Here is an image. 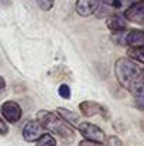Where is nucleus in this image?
I'll use <instances>...</instances> for the list:
<instances>
[{"instance_id":"16","label":"nucleus","mask_w":144,"mask_h":146,"mask_svg":"<svg viewBox=\"0 0 144 146\" xmlns=\"http://www.w3.org/2000/svg\"><path fill=\"white\" fill-rule=\"evenodd\" d=\"M106 146H123V142L117 136H110V138H107Z\"/></svg>"},{"instance_id":"2","label":"nucleus","mask_w":144,"mask_h":146,"mask_svg":"<svg viewBox=\"0 0 144 146\" xmlns=\"http://www.w3.org/2000/svg\"><path fill=\"white\" fill-rule=\"evenodd\" d=\"M37 121L51 135H57L65 142H72L74 138H75L74 128L55 112L41 109L37 113Z\"/></svg>"},{"instance_id":"13","label":"nucleus","mask_w":144,"mask_h":146,"mask_svg":"<svg viewBox=\"0 0 144 146\" xmlns=\"http://www.w3.org/2000/svg\"><path fill=\"white\" fill-rule=\"evenodd\" d=\"M36 146H57V141L51 133H44L37 142Z\"/></svg>"},{"instance_id":"4","label":"nucleus","mask_w":144,"mask_h":146,"mask_svg":"<svg viewBox=\"0 0 144 146\" xmlns=\"http://www.w3.org/2000/svg\"><path fill=\"white\" fill-rule=\"evenodd\" d=\"M0 112H1V118L9 123H17L21 119V115H23L21 106L16 101L3 102V105L0 108Z\"/></svg>"},{"instance_id":"7","label":"nucleus","mask_w":144,"mask_h":146,"mask_svg":"<svg viewBox=\"0 0 144 146\" xmlns=\"http://www.w3.org/2000/svg\"><path fill=\"white\" fill-rule=\"evenodd\" d=\"M100 4H102V0H78L76 1V13L81 17H89L97 11Z\"/></svg>"},{"instance_id":"1","label":"nucleus","mask_w":144,"mask_h":146,"mask_svg":"<svg viewBox=\"0 0 144 146\" xmlns=\"http://www.w3.org/2000/svg\"><path fill=\"white\" fill-rule=\"evenodd\" d=\"M114 75L119 84L133 97L144 98V68L134 60L122 57L114 62Z\"/></svg>"},{"instance_id":"3","label":"nucleus","mask_w":144,"mask_h":146,"mask_svg":"<svg viewBox=\"0 0 144 146\" xmlns=\"http://www.w3.org/2000/svg\"><path fill=\"white\" fill-rule=\"evenodd\" d=\"M78 131L81 132V135L86 139V141H92V142H97V143H103L106 136L105 132L95 123L91 122H79V125L76 126Z\"/></svg>"},{"instance_id":"12","label":"nucleus","mask_w":144,"mask_h":146,"mask_svg":"<svg viewBox=\"0 0 144 146\" xmlns=\"http://www.w3.org/2000/svg\"><path fill=\"white\" fill-rule=\"evenodd\" d=\"M127 54H129V58L134 60L136 62L144 64V47H141V48H130Z\"/></svg>"},{"instance_id":"17","label":"nucleus","mask_w":144,"mask_h":146,"mask_svg":"<svg viewBox=\"0 0 144 146\" xmlns=\"http://www.w3.org/2000/svg\"><path fill=\"white\" fill-rule=\"evenodd\" d=\"M9 133V125H7V122L0 116V135H7Z\"/></svg>"},{"instance_id":"15","label":"nucleus","mask_w":144,"mask_h":146,"mask_svg":"<svg viewBox=\"0 0 144 146\" xmlns=\"http://www.w3.org/2000/svg\"><path fill=\"white\" fill-rule=\"evenodd\" d=\"M37 4L40 6L41 10L49 11V10L54 7V0H37Z\"/></svg>"},{"instance_id":"11","label":"nucleus","mask_w":144,"mask_h":146,"mask_svg":"<svg viewBox=\"0 0 144 146\" xmlns=\"http://www.w3.org/2000/svg\"><path fill=\"white\" fill-rule=\"evenodd\" d=\"M57 113L64 119V121H66L71 126H74V125H79V116L75 113V112H72L71 109H66V108H58L57 109Z\"/></svg>"},{"instance_id":"5","label":"nucleus","mask_w":144,"mask_h":146,"mask_svg":"<svg viewBox=\"0 0 144 146\" xmlns=\"http://www.w3.org/2000/svg\"><path fill=\"white\" fill-rule=\"evenodd\" d=\"M44 128L41 126V123L37 119L28 121L26 122L24 128H23V138L26 142H37L44 133H43Z\"/></svg>"},{"instance_id":"14","label":"nucleus","mask_w":144,"mask_h":146,"mask_svg":"<svg viewBox=\"0 0 144 146\" xmlns=\"http://www.w3.org/2000/svg\"><path fill=\"white\" fill-rule=\"evenodd\" d=\"M58 94H59V97L64 98V99H69L71 98V88L66 84H62L58 88Z\"/></svg>"},{"instance_id":"9","label":"nucleus","mask_w":144,"mask_h":146,"mask_svg":"<svg viewBox=\"0 0 144 146\" xmlns=\"http://www.w3.org/2000/svg\"><path fill=\"white\" fill-rule=\"evenodd\" d=\"M126 46L130 48H141L144 47V31L143 30H130L126 34Z\"/></svg>"},{"instance_id":"10","label":"nucleus","mask_w":144,"mask_h":146,"mask_svg":"<svg viewBox=\"0 0 144 146\" xmlns=\"http://www.w3.org/2000/svg\"><path fill=\"white\" fill-rule=\"evenodd\" d=\"M107 27L113 31V33H119V31H124L127 27V20L123 14H112L107 21H106Z\"/></svg>"},{"instance_id":"8","label":"nucleus","mask_w":144,"mask_h":146,"mask_svg":"<svg viewBox=\"0 0 144 146\" xmlns=\"http://www.w3.org/2000/svg\"><path fill=\"white\" fill-rule=\"evenodd\" d=\"M79 112L84 116H95L97 113L105 112V108L95 101H82L79 104Z\"/></svg>"},{"instance_id":"6","label":"nucleus","mask_w":144,"mask_h":146,"mask_svg":"<svg viewBox=\"0 0 144 146\" xmlns=\"http://www.w3.org/2000/svg\"><path fill=\"white\" fill-rule=\"evenodd\" d=\"M123 16L126 17L127 21L144 26V0H139L137 3H134L130 7H127L124 10Z\"/></svg>"},{"instance_id":"19","label":"nucleus","mask_w":144,"mask_h":146,"mask_svg":"<svg viewBox=\"0 0 144 146\" xmlns=\"http://www.w3.org/2000/svg\"><path fill=\"white\" fill-rule=\"evenodd\" d=\"M4 88H6V80H4V78L0 75V92H1Z\"/></svg>"},{"instance_id":"20","label":"nucleus","mask_w":144,"mask_h":146,"mask_svg":"<svg viewBox=\"0 0 144 146\" xmlns=\"http://www.w3.org/2000/svg\"><path fill=\"white\" fill-rule=\"evenodd\" d=\"M0 1H1L4 6H9V0H0Z\"/></svg>"},{"instance_id":"18","label":"nucleus","mask_w":144,"mask_h":146,"mask_svg":"<svg viewBox=\"0 0 144 146\" xmlns=\"http://www.w3.org/2000/svg\"><path fill=\"white\" fill-rule=\"evenodd\" d=\"M79 146H105L103 143H97V142H92V141H82L79 142Z\"/></svg>"}]
</instances>
